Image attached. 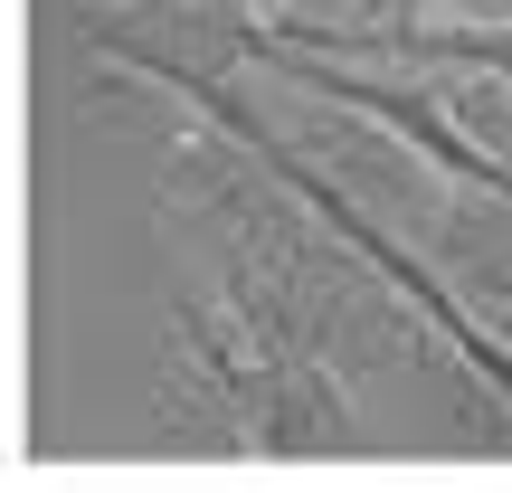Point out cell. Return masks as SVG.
I'll list each match as a JSON object with an SVG mask.
<instances>
[{"label": "cell", "mask_w": 512, "mask_h": 493, "mask_svg": "<svg viewBox=\"0 0 512 493\" xmlns=\"http://www.w3.org/2000/svg\"><path fill=\"white\" fill-rule=\"evenodd\" d=\"M332 95H351V105H370V114H389V124L408 133V143L427 152V162H446V171H465V181H484V190H512V171H494L484 152H465V133H446L437 114L418 105V95H389V86H361V76H323Z\"/></svg>", "instance_id": "obj_1"}]
</instances>
